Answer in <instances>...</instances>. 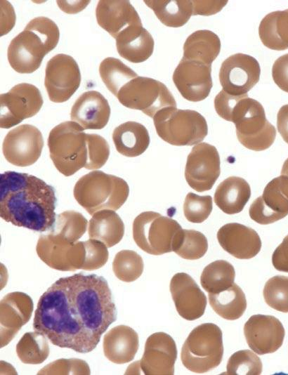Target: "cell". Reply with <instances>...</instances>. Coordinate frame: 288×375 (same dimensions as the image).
Instances as JSON below:
<instances>
[{
	"mask_svg": "<svg viewBox=\"0 0 288 375\" xmlns=\"http://www.w3.org/2000/svg\"><path fill=\"white\" fill-rule=\"evenodd\" d=\"M117 316L107 280L96 274L79 272L59 278L41 294L33 329L54 346L88 353Z\"/></svg>",
	"mask_w": 288,
	"mask_h": 375,
	"instance_id": "obj_1",
	"label": "cell"
},
{
	"mask_svg": "<svg viewBox=\"0 0 288 375\" xmlns=\"http://www.w3.org/2000/svg\"><path fill=\"white\" fill-rule=\"evenodd\" d=\"M56 202L54 188L35 176L0 174V217L6 222L39 232L49 230L55 222Z\"/></svg>",
	"mask_w": 288,
	"mask_h": 375,
	"instance_id": "obj_2",
	"label": "cell"
},
{
	"mask_svg": "<svg viewBox=\"0 0 288 375\" xmlns=\"http://www.w3.org/2000/svg\"><path fill=\"white\" fill-rule=\"evenodd\" d=\"M214 107L221 118L235 124L237 139L245 147L262 151L274 143L275 128L262 105L247 94L234 96L222 89L214 98Z\"/></svg>",
	"mask_w": 288,
	"mask_h": 375,
	"instance_id": "obj_3",
	"label": "cell"
},
{
	"mask_svg": "<svg viewBox=\"0 0 288 375\" xmlns=\"http://www.w3.org/2000/svg\"><path fill=\"white\" fill-rule=\"evenodd\" d=\"M59 37L58 27L53 20L44 16L34 18L11 40L7 50L10 65L21 74L34 72L44 57L56 47Z\"/></svg>",
	"mask_w": 288,
	"mask_h": 375,
	"instance_id": "obj_4",
	"label": "cell"
},
{
	"mask_svg": "<svg viewBox=\"0 0 288 375\" xmlns=\"http://www.w3.org/2000/svg\"><path fill=\"white\" fill-rule=\"evenodd\" d=\"M73 194L78 204L92 215L103 209H119L129 197V188L123 178L92 171L77 181Z\"/></svg>",
	"mask_w": 288,
	"mask_h": 375,
	"instance_id": "obj_5",
	"label": "cell"
},
{
	"mask_svg": "<svg viewBox=\"0 0 288 375\" xmlns=\"http://www.w3.org/2000/svg\"><path fill=\"white\" fill-rule=\"evenodd\" d=\"M77 122L67 121L53 128L47 145L50 157L57 170L65 176L86 169L89 149L86 133Z\"/></svg>",
	"mask_w": 288,
	"mask_h": 375,
	"instance_id": "obj_6",
	"label": "cell"
},
{
	"mask_svg": "<svg viewBox=\"0 0 288 375\" xmlns=\"http://www.w3.org/2000/svg\"><path fill=\"white\" fill-rule=\"evenodd\" d=\"M152 119L157 135L173 145H197L208 133L205 118L195 110L168 107L157 112Z\"/></svg>",
	"mask_w": 288,
	"mask_h": 375,
	"instance_id": "obj_7",
	"label": "cell"
},
{
	"mask_svg": "<svg viewBox=\"0 0 288 375\" xmlns=\"http://www.w3.org/2000/svg\"><path fill=\"white\" fill-rule=\"evenodd\" d=\"M222 331L213 323L194 328L184 342L181 359L188 370L203 374L217 367L223 358Z\"/></svg>",
	"mask_w": 288,
	"mask_h": 375,
	"instance_id": "obj_8",
	"label": "cell"
},
{
	"mask_svg": "<svg viewBox=\"0 0 288 375\" xmlns=\"http://www.w3.org/2000/svg\"><path fill=\"white\" fill-rule=\"evenodd\" d=\"M182 230L176 220L155 211L140 213L133 223V236L136 244L152 255L173 251Z\"/></svg>",
	"mask_w": 288,
	"mask_h": 375,
	"instance_id": "obj_9",
	"label": "cell"
},
{
	"mask_svg": "<svg viewBox=\"0 0 288 375\" xmlns=\"http://www.w3.org/2000/svg\"><path fill=\"white\" fill-rule=\"evenodd\" d=\"M116 97L122 105L140 110L152 118L164 108L176 107V102L167 87L150 77L138 76L125 84Z\"/></svg>",
	"mask_w": 288,
	"mask_h": 375,
	"instance_id": "obj_10",
	"label": "cell"
},
{
	"mask_svg": "<svg viewBox=\"0 0 288 375\" xmlns=\"http://www.w3.org/2000/svg\"><path fill=\"white\" fill-rule=\"evenodd\" d=\"M44 100L34 85L20 83L0 96V127L10 129L37 114Z\"/></svg>",
	"mask_w": 288,
	"mask_h": 375,
	"instance_id": "obj_11",
	"label": "cell"
},
{
	"mask_svg": "<svg viewBox=\"0 0 288 375\" xmlns=\"http://www.w3.org/2000/svg\"><path fill=\"white\" fill-rule=\"evenodd\" d=\"M80 83L79 67L72 56L59 53L48 61L44 86L51 101L60 103L68 100Z\"/></svg>",
	"mask_w": 288,
	"mask_h": 375,
	"instance_id": "obj_12",
	"label": "cell"
},
{
	"mask_svg": "<svg viewBox=\"0 0 288 375\" xmlns=\"http://www.w3.org/2000/svg\"><path fill=\"white\" fill-rule=\"evenodd\" d=\"M44 139L34 126L25 124L11 130L5 136L2 152L5 159L17 166H28L41 156Z\"/></svg>",
	"mask_w": 288,
	"mask_h": 375,
	"instance_id": "obj_13",
	"label": "cell"
},
{
	"mask_svg": "<svg viewBox=\"0 0 288 375\" xmlns=\"http://www.w3.org/2000/svg\"><path fill=\"white\" fill-rule=\"evenodd\" d=\"M221 173L220 157L215 146L200 143L188 156L185 178L188 184L199 192L209 190Z\"/></svg>",
	"mask_w": 288,
	"mask_h": 375,
	"instance_id": "obj_14",
	"label": "cell"
},
{
	"mask_svg": "<svg viewBox=\"0 0 288 375\" xmlns=\"http://www.w3.org/2000/svg\"><path fill=\"white\" fill-rule=\"evenodd\" d=\"M260 74V65L256 58L238 53L222 63L218 77L223 91L241 96L247 94L258 82Z\"/></svg>",
	"mask_w": 288,
	"mask_h": 375,
	"instance_id": "obj_15",
	"label": "cell"
},
{
	"mask_svg": "<svg viewBox=\"0 0 288 375\" xmlns=\"http://www.w3.org/2000/svg\"><path fill=\"white\" fill-rule=\"evenodd\" d=\"M211 65L182 58L173 74L181 95L191 102L204 100L212 88Z\"/></svg>",
	"mask_w": 288,
	"mask_h": 375,
	"instance_id": "obj_16",
	"label": "cell"
},
{
	"mask_svg": "<svg viewBox=\"0 0 288 375\" xmlns=\"http://www.w3.org/2000/svg\"><path fill=\"white\" fill-rule=\"evenodd\" d=\"M244 334L249 347L258 355L273 353L283 343L285 331L274 316L254 315L244 326Z\"/></svg>",
	"mask_w": 288,
	"mask_h": 375,
	"instance_id": "obj_17",
	"label": "cell"
},
{
	"mask_svg": "<svg viewBox=\"0 0 288 375\" xmlns=\"http://www.w3.org/2000/svg\"><path fill=\"white\" fill-rule=\"evenodd\" d=\"M170 292L178 315L189 321L202 317L207 301L205 294L188 274L178 272L170 282Z\"/></svg>",
	"mask_w": 288,
	"mask_h": 375,
	"instance_id": "obj_18",
	"label": "cell"
},
{
	"mask_svg": "<svg viewBox=\"0 0 288 375\" xmlns=\"http://www.w3.org/2000/svg\"><path fill=\"white\" fill-rule=\"evenodd\" d=\"M217 239L225 251L238 259H250L256 256L261 248L258 233L237 223L223 225L217 232Z\"/></svg>",
	"mask_w": 288,
	"mask_h": 375,
	"instance_id": "obj_19",
	"label": "cell"
},
{
	"mask_svg": "<svg viewBox=\"0 0 288 375\" xmlns=\"http://www.w3.org/2000/svg\"><path fill=\"white\" fill-rule=\"evenodd\" d=\"M97 22L113 38L131 26L141 25L140 18L126 0H100L96 8Z\"/></svg>",
	"mask_w": 288,
	"mask_h": 375,
	"instance_id": "obj_20",
	"label": "cell"
},
{
	"mask_svg": "<svg viewBox=\"0 0 288 375\" xmlns=\"http://www.w3.org/2000/svg\"><path fill=\"white\" fill-rule=\"evenodd\" d=\"M176 358V345L171 336L159 332L148 338L143 357L145 374L173 375Z\"/></svg>",
	"mask_w": 288,
	"mask_h": 375,
	"instance_id": "obj_21",
	"label": "cell"
},
{
	"mask_svg": "<svg viewBox=\"0 0 288 375\" xmlns=\"http://www.w3.org/2000/svg\"><path fill=\"white\" fill-rule=\"evenodd\" d=\"M110 107L107 99L98 91L83 93L73 104L70 118L84 129H102L107 124Z\"/></svg>",
	"mask_w": 288,
	"mask_h": 375,
	"instance_id": "obj_22",
	"label": "cell"
},
{
	"mask_svg": "<svg viewBox=\"0 0 288 375\" xmlns=\"http://www.w3.org/2000/svg\"><path fill=\"white\" fill-rule=\"evenodd\" d=\"M249 214L254 221L261 225L273 223L288 215V199L280 190L277 177L270 180L263 195L251 203Z\"/></svg>",
	"mask_w": 288,
	"mask_h": 375,
	"instance_id": "obj_23",
	"label": "cell"
},
{
	"mask_svg": "<svg viewBox=\"0 0 288 375\" xmlns=\"http://www.w3.org/2000/svg\"><path fill=\"white\" fill-rule=\"evenodd\" d=\"M115 39L119 55L133 63L145 61L154 51V39L142 25L129 27Z\"/></svg>",
	"mask_w": 288,
	"mask_h": 375,
	"instance_id": "obj_24",
	"label": "cell"
},
{
	"mask_svg": "<svg viewBox=\"0 0 288 375\" xmlns=\"http://www.w3.org/2000/svg\"><path fill=\"white\" fill-rule=\"evenodd\" d=\"M251 196V188L242 178L230 176L216 188L214 202L225 213L235 214L242 211Z\"/></svg>",
	"mask_w": 288,
	"mask_h": 375,
	"instance_id": "obj_25",
	"label": "cell"
},
{
	"mask_svg": "<svg viewBox=\"0 0 288 375\" xmlns=\"http://www.w3.org/2000/svg\"><path fill=\"white\" fill-rule=\"evenodd\" d=\"M112 140L119 153L134 157L147 150L150 140L145 126L136 121H129L114 129Z\"/></svg>",
	"mask_w": 288,
	"mask_h": 375,
	"instance_id": "obj_26",
	"label": "cell"
},
{
	"mask_svg": "<svg viewBox=\"0 0 288 375\" xmlns=\"http://www.w3.org/2000/svg\"><path fill=\"white\" fill-rule=\"evenodd\" d=\"M220 50L219 37L210 30L199 29L186 39L183 45V58L211 65Z\"/></svg>",
	"mask_w": 288,
	"mask_h": 375,
	"instance_id": "obj_27",
	"label": "cell"
},
{
	"mask_svg": "<svg viewBox=\"0 0 288 375\" xmlns=\"http://www.w3.org/2000/svg\"><path fill=\"white\" fill-rule=\"evenodd\" d=\"M258 34L267 48L283 51L288 48V9L267 14L261 21Z\"/></svg>",
	"mask_w": 288,
	"mask_h": 375,
	"instance_id": "obj_28",
	"label": "cell"
},
{
	"mask_svg": "<svg viewBox=\"0 0 288 375\" xmlns=\"http://www.w3.org/2000/svg\"><path fill=\"white\" fill-rule=\"evenodd\" d=\"M124 225L119 215L113 210L103 209L93 213L89 221L90 238L100 239L111 247L122 238Z\"/></svg>",
	"mask_w": 288,
	"mask_h": 375,
	"instance_id": "obj_29",
	"label": "cell"
},
{
	"mask_svg": "<svg viewBox=\"0 0 288 375\" xmlns=\"http://www.w3.org/2000/svg\"><path fill=\"white\" fill-rule=\"evenodd\" d=\"M209 301L215 312L228 320L239 319L247 308L245 294L235 283L220 292L209 294Z\"/></svg>",
	"mask_w": 288,
	"mask_h": 375,
	"instance_id": "obj_30",
	"label": "cell"
},
{
	"mask_svg": "<svg viewBox=\"0 0 288 375\" xmlns=\"http://www.w3.org/2000/svg\"><path fill=\"white\" fill-rule=\"evenodd\" d=\"M164 25L179 27L184 25L193 13L192 1L188 0H145Z\"/></svg>",
	"mask_w": 288,
	"mask_h": 375,
	"instance_id": "obj_31",
	"label": "cell"
},
{
	"mask_svg": "<svg viewBox=\"0 0 288 375\" xmlns=\"http://www.w3.org/2000/svg\"><path fill=\"white\" fill-rule=\"evenodd\" d=\"M87 221L83 215L75 211H65L56 215L55 222L48 235L53 240L72 244L83 235L86 229Z\"/></svg>",
	"mask_w": 288,
	"mask_h": 375,
	"instance_id": "obj_32",
	"label": "cell"
},
{
	"mask_svg": "<svg viewBox=\"0 0 288 375\" xmlns=\"http://www.w3.org/2000/svg\"><path fill=\"white\" fill-rule=\"evenodd\" d=\"M235 268L224 260L215 261L203 270L200 283L209 294H216L225 290L234 284Z\"/></svg>",
	"mask_w": 288,
	"mask_h": 375,
	"instance_id": "obj_33",
	"label": "cell"
},
{
	"mask_svg": "<svg viewBox=\"0 0 288 375\" xmlns=\"http://www.w3.org/2000/svg\"><path fill=\"white\" fill-rule=\"evenodd\" d=\"M99 73L107 88L115 96L125 84L138 77L131 68L112 57L106 58L100 63Z\"/></svg>",
	"mask_w": 288,
	"mask_h": 375,
	"instance_id": "obj_34",
	"label": "cell"
},
{
	"mask_svg": "<svg viewBox=\"0 0 288 375\" xmlns=\"http://www.w3.org/2000/svg\"><path fill=\"white\" fill-rule=\"evenodd\" d=\"M208 242L204 234L195 230L183 229L174 247L180 257L186 260H197L207 251Z\"/></svg>",
	"mask_w": 288,
	"mask_h": 375,
	"instance_id": "obj_35",
	"label": "cell"
},
{
	"mask_svg": "<svg viewBox=\"0 0 288 375\" xmlns=\"http://www.w3.org/2000/svg\"><path fill=\"white\" fill-rule=\"evenodd\" d=\"M263 297L270 308L288 312V277L276 275L269 279L264 286Z\"/></svg>",
	"mask_w": 288,
	"mask_h": 375,
	"instance_id": "obj_36",
	"label": "cell"
},
{
	"mask_svg": "<svg viewBox=\"0 0 288 375\" xmlns=\"http://www.w3.org/2000/svg\"><path fill=\"white\" fill-rule=\"evenodd\" d=\"M262 367L261 360L255 353L248 350H239L229 358L225 374L258 375Z\"/></svg>",
	"mask_w": 288,
	"mask_h": 375,
	"instance_id": "obj_37",
	"label": "cell"
},
{
	"mask_svg": "<svg viewBox=\"0 0 288 375\" xmlns=\"http://www.w3.org/2000/svg\"><path fill=\"white\" fill-rule=\"evenodd\" d=\"M213 209L212 197L210 195L199 196L189 192L183 204V213L185 218L195 223L207 220Z\"/></svg>",
	"mask_w": 288,
	"mask_h": 375,
	"instance_id": "obj_38",
	"label": "cell"
},
{
	"mask_svg": "<svg viewBox=\"0 0 288 375\" xmlns=\"http://www.w3.org/2000/svg\"><path fill=\"white\" fill-rule=\"evenodd\" d=\"M89 160L86 169L96 170L100 169L110 156V147L107 140L101 136L96 133H86Z\"/></svg>",
	"mask_w": 288,
	"mask_h": 375,
	"instance_id": "obj_39",
	"label": "cell"
},
{
	"mask_svg": "<svg viewBox=\"0 0 288 375\" xmlns=\"http://www.w3.org/2000/svg\"><path fill=\"white\" fill-rule=\"evenodd\" d=\"M114 270H129L130 272L138 277L143 272V262L142 258L135 251L123 250L117 254L114 262Z\"/></svg>",
	"mask_w": 288,
	"mask_h": 375,
	"instance_id": "obj_40",
	"label": "cell"
},
{
	"mask_svg": "<svg viewBox=\"0 0 288 375\" xmlns=\"http://www.w3.org/2000/svg\"><path fill=\"white\" fill-rule=\"evenodd\" d=\"M272 77L277 86L288 93V53L281 55L275 61Z\"/></svg>",
	"mask_w": 288,
	"mask_h": 375,
	"instance_id": "obj_41",
	"label": "cell"
},
{
	"mask_svg": "<svg viewBox=\"0 0 288 375\" xmlns=\"http://www.w3.org/2000/svg\"><path fill=\"white\" fill-rule=\"evenodd\" d=\"M272 263L276 270L288 272V235L274 251Z\"/></svg>",
	"mask_w": 288,
	"mask_h": 375,
	"instance_id": "obj_42",
	"label": "cell"
},
{
	"mask_svg": "<svg viewBox=\"0 0 288 375\" xmlns=\"http://www.w3.org/2000/svg\"><path fill=\"white\" fill-rule=\"evenodd\" d=\"M192 15H211L219 12L228 1H192Z\"/></svg>",
	"mask_w": 288,
	"mask_h": 375,
	"instance_id": "obj_43",
	"label": "cell"
},
{
	"mask_svg": "<svg viewBox=\"0 0 288 375\" xmlns=\"http://www.w3.org/2000/svg\"><path fill=\"white\" fill-rule=\"evenodd\" d=\"M277 128L283 140L288 144V104L282 106L277 112Z\"/></svg>",
	"mask_w": 288,
	"mask_h": 375,
	"instance_id": "obj_44",
	"label": "cell"
},
{
	"mask_svg": "<svg viewBox=\"0 0 288 375\" xmlns=\"http://www.w3.org/2000/svg\"><path fill=\"white\" fill-rule=\"evenodd\" d=\"M277 180L280 191L288 199V158L282 165L280 176L277 177Z\"/></svg>",
	"mask_w": 288,
	"mask_h": 375,
	"instance_id": "obj_45",
	"label": "cell"
}]
</instances>
